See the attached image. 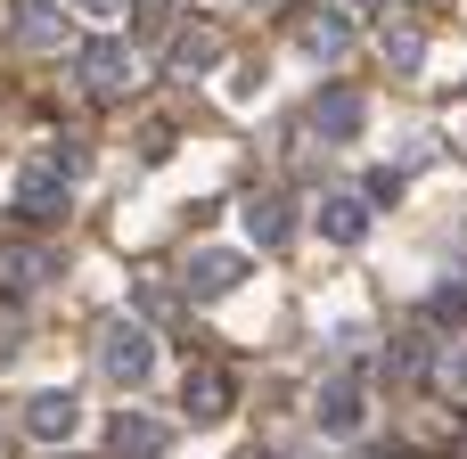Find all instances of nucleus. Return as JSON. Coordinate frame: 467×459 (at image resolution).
<instances>
[{
    "instance_id": "obj_1",
    "label": "nucleus",
    "mask_w": 467,
    "mask_h": 459,
    "mask_svg": "<svg viewBox=\"0 0 467 459\" xmlns=\"http://www.w3.org/2000/svg\"><path fill=\"white\" fill-rule=\"evenodd\" d=\"M156 361H164V353H156V329H148V320H107V337H99V370H107V386L131 394V386L156 378Z\"/></svg>"
},
{
    "instance_id": "obj_2",
    "label": "nucleus",
    "mask_w": 467,
    "mask_h": 459,
    "mask_svg": "<svg viewBox=\"0 0 467 459\" xmlns=\"http://www.w3.org/2000/svg\"><path fill=\"white\" fill-rule=\"evenodd\" d=\"M66 181H74V172H57L49 156H41V164H25V172H16V197H8V214H16V222H33V230H57V222L74 214V189H66Z\"/></svg>"
},
{
    "instance_id": "obj_3",
    "label": "nucleus",
    "mask_w": 467,
    "mask_h": 459,
    "mask_svg": "<svg viewBox=\"0 0 467 459\" xmlns=\"http://www.w3.org/2000/svg\"><path fill=\"white\" fill-rule=\"evenodd\" d=\"M74 82H82L90 99H131L140 66H131V49H123L115 33H90V41L74 49Z\"/></svg>"
},
{
    "instance_id": "obj_4",
    "label": "nucleus",
    "mask_w": 467,
    "mask_h": 459,
    "mask_svg": "<svg viewBox=\"0 0 467 459\" xmlns=\"http://www.w3.org/2000/svg\"><path fill=\"white\" fill-rule=\"evenodd\" d=\"M246 271H254V255H238V246H197L189 271H181V287H189V304H213V296H238Z\"/></svg>"
},
{
    "instance_id": "obj_5",
    "label": "nucleus",
    "mask_w": 467,
    "mask_h": 459,
    "mask_svg": "<svg viewBox=\"0 0 467 459\" xmlns=\"http://www.w3.org/2000/svg\"><path fill=\"white\" fill-rule=\"evenodd\" d=\"M361 123H369V99H361L353 82H337V90H320V99H312V131H320L328 148L361 140Z\"/></svg>"
},
{
    "instance_id": "obj_6",
    "label": "nucleus",
    "mask_w": 467,
    "mask_h": 459,
    "mask_svg": "<svg viewBox=\"0 0 467 459\" xmlns=\"http://www.w3.org/2000/svg\"><path fill=\"white\" fill-rule=\"evenodd\" d=\"M25 427H33V443H74V435H82V394L41 386V394L25 402Z\"/></svg>"
},
{
    "instance_id": "obj_7",
    "label": "nucleus",
    "mask_w": 467,
    "mask_h": 459,
    "mask_svg": "<svg viewBox=\"0 0 467 459\" xmlns=\"http://www.w3.org/2000/svg\"><path fill=\"white\" fill-rule=\"evenodd\" d=\"M164 443H172V427L148 419V411H115L107 419V452L115 459H164Z\"/></svg>"
},
{
    "instance_id": "obj_8",
    "label": "nucleus",
    "mask_w": 467,
    "mask_h": 459,
    "mask_svg": "<svg viewBox=\"0 0 467 459\" xmlns=\"http://www.w3.org/2000/svg\"><path fill=\"white\" fill-rule=\"evenodd\" d=\"M164 66H172L181 82H189V74H213V66H222V25H172Z\"/></svg>"
},
{
    "instance_id": "obj_9",
    "label": "nucleus",
    "mask_w": 467,
    "mask_h": 459,
    "mask_svg": "<svg viewBox=\"0 0 467 459\" xmlns=\"http://www.w3.org/2000/svg\"><path fill=\"white\" fill-rule=\"evenodd\" d=\"M312 222H320V238H328V246H361V238H369V197H353V189H328Z\"/></svg>"
},
{
    "instance_id": "obj_10",
    "label": "nucleus",
    "mask_w": 467,
    "mask_h": 459,
    "mask_svg": "<svg viewBox=\"0 0 467 459\" xmlns=\"http://www.w3.org/2000/svg\"><path fill=\"white\" fill-rule=\"evenodd\" d=\"M246 238H254L263 255H279V246L296 238V205H287V189H263V197H246Z\"/></svg>"
},
{
    "instance_id": "obj_11",
    "label": "nucleus",
    "mask_w": 467,
    "mask_h": 459,
    "mask_svg": "<svg viewBox=\"0 0 467 459\" xmlns=\"http://www.w3.org/2000/svg\"><path fill=\"white\" fill-rule=\"evenodd\" d=\"M386 378H394V386H427V378H435V337H427V329L386 337Z\"/></svg>"
},
{
    "instance_id": "obj_12",
    "label": "nucleus",
    "mask_w": 467,
    "mask_h": 459,
    "mask_svg": "<svg viewBox=\"0 0 467 459\" xmlns=\"http://www.w3.org/2000/svg\"><path fill=\"white\" fill-rule=\"evenodd\" d=\"M230 402H238V386H230V370H189V386H181V411H189L197 427H213V419H230Z\"/></svg>"
},
{
    "instance_id": "obj_13",
    "label": "nucleus",
    "mask_w": 467,
    "mask_h": 459,
    "mask_svg": "<svg viewBox=\"0 0 467 459\" xmlns=\"http://www.w3.org/2000/svg\"><path fill=\"white\" fill-rule=\"evenodd\" d=\"M8 41H16V49H57V41H66L57 0H16V8H8Z\"/></svg>"
},
{
    "instance_id": "obj_14",
    "label": "nucleus",
    "mask_w": 467,
    "mask_h": 459,
    "mask_svg": "<svg viewBox=\"0 0 467 459\" xmlns=\"http://www.w3.org/2000/svg\"><path fill=\"white\" fill-rule=\"evenodd\" d=\"M312 419H320L328 435H361L369 402H361V386H353V378H328V386H320V402H312Z\"/></svg>"
},
{
    "instance_id": "obj_15",
    "label": "nucleus",
    "mask_w": 467,
    "mask_h": 459,
    "mask_svg": "<svg viewBox=\"0 0 467 459\" xmlns=\"http://www.w3.org/2000/svg\"><path fill=\"white\" fill-rule=\"evenodd\" d=\"M296 33H304L312 57H345V49H353V16H345V8H312Z\"/></svg>"
},
{
    "instance_id": "obj_16",
    "label": "nucleus",
    "mask_w": 467,
    "mask_h": 459,
    "mask_svg": "<svg viewBox=\"0 0 467 459\" xmlns=\"http://www.w3.org/2000/svg\"><path fill=\"white\" fill-rule=\"evenodd\" d=\"M49 271H57V263H49L41 246H0V279H8V287H41Z\"/></svg>"
},
{
    "instance_id": "obj_17",
    "label": "nucleus",
    "mask_w": 467,
    "mask_h": 459,
    "mask_svg": "<svg viewBox=\"0 0 467 459\" xmlns=\"http://www.w3.org/2000/svg\"><path fill=\"white\" fill-rule=\"evenodd\" d=\"M386 57H394V74H419L427 66V33L419 25H386Z\"/></svg>"
},
{
    "instance_id": "obj_18",
    "label": "nucleus",
    "mask_w": 467,
    "mask_h": 459,
    "mask_svg": "<svg viewBox=\"0 0 467 459\" xmlns=\"http://www.w3.org/2000/svg\"><path fill=\"white\" fill-rule=\"evenodd\" d=\"M427 320H435V329H460L467 320V279H443V287L427 296Z\"/></svg>"
},
{
    "instance_id": "obj_19",
    "label": "nucleus",
    "mask_w": 467,
    "mask_h": 459,
    "mask_svg": "<svg viewBox=\"0 0 467 459\" xmlns=\"http://www.w3.org/2000/svg\"><path fill=\"white\" fill-rule=\"evenodd\" d=\"M16 320H25V312H16V296H0V353H16V337H25Z\"/></svg>"
},
{
    "instance_id": "obj_20",
    "label": "nucleus",
    "mask_w": 467,
    "mask_h": 459,
    "mask_svg": "<svg viewBox=\"0 0 467 459\" xmlns=\"http://www.w3.org/2000/svg\"><path fill=\"white\" fill-rule=\"evenodd\" d=\"M74 8H82L90 25H115V16H123V0H74Z\"/></svg>"
},
{
    "instance_id": "obj_21",
    "label": "nucleus",
    "mask_w": 467,
    "mask_h": 459,
    "mask_svg": "<svg viewBox=\"0 0 467 459\" xmlns=\"http://www.w3.org/2000/svg\"><path fill=\"white\" fill-rule=\"evenodd\" d=\"M361 8H386V0H361Z\"/></svg>"
},
{
    "instance_id": "obj_22",
    "label": "nucleus",
    "mask_w": 467,
    "mask_h": 459,
    "mask_svg": "<svg viewBox=\"0 0 467 459\" xmlns=\"http://www.w3.org/2000/svg\"><path fill=\"white\" fill-rule=\"evenodd\" d=\"M378 459H402V452H378Z\"/></svg>"
},
{
    "instance_id": "obj_23",
    "label": "nucleus",
    "mask_w": 467,
    "mask_h": 459,
    "mask_svg": "<svg viewBox=\"0 0 467 459\" xmlns=\"http://www.w3.org/2000/svg\"><path fill=\"white\" fill-rule=\"evenodd\" d=\"M263 8H271V0H263Z\"/></svg>"
}]
</instances>
